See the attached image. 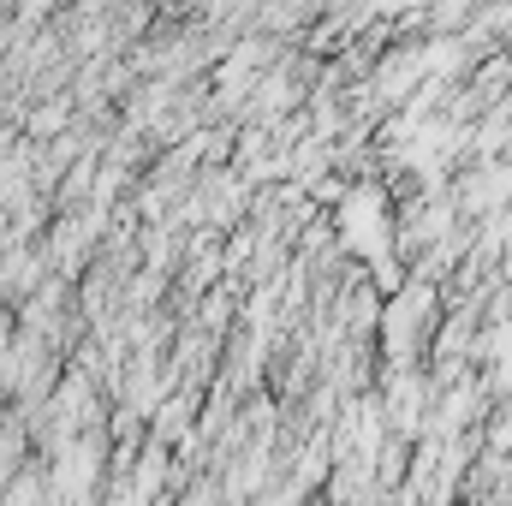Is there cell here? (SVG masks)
I'll use <instances>...</instances> for the list:
<instances>
[{"instance_id":"1","label":"cell","mask_w":512,"mask_h":506,"mask_svg":"<svg viewBox=\"0 0 512 506\" xmlns=\"http://www.w3.org/2000/svg\"><path fill=\"white\" fill-rule=\"evenodd\" d=\"M340 215H346V239H352L358 251H376V245L387 239V227H382V221H387V203L376 197V191H352Z\"/></svg>"},{"instance_id":"2","label":"cell","mask_w":512,"mask_h":506,"mask_svg":"<svg viewBox=\"0 0 512 506\" xmlns=\"http://www.w3.org/2000/svg\"><path fill=\"white\" fill-rule=\"evenodd\" d=\"M507 197H512V167H483V179H471V191H465L471 209H501Z\"/></svg>"},{"instance_id":"3","label":"cell","mask_w":512,"mask_h":506,"mask_svg":"<svg viewBox=\"0 0 512 506\" xmlns=\"http://www.w3.org/2000/svg\"><path fill=\"white\" fill-rule=\"evenodd\" d=\"M423 72V54H405V60H387L382 66V96H405Z\"/></svg>"}]
</instances>
